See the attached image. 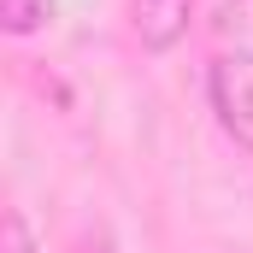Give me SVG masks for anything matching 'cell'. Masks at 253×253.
Wrapping results in <instances>:
<instances>
[{"label": "cell", "instance_id": "6da1fadb", "mask_svg": "<svg viewBox=\"0 0 253 253\" xmlns=\"http://www.w3.org/2000/svg\"><path fill=\"white\" fill-rule=\"evenodd\" d=\"M206 94H212L218 124L230 129V141L253 153V53H224V59H212Z\"/></svg>", "mask_w": 253, "mask_h": 253}, {"label": "cell", "instance_id": "7a4b0ae2", "mask_svg": "<svg viewBox=\"0 0 253 253\" xmlns=\"http://www.w3.org/2000/svg\"><path fill=\"white\" fill-rule=\"evenodd\" d=\"M194 0H129V30L147 53H171L183 36H189Z\"/></svg>", "mask_w": 253, "mask_h": 253}, {"label": "cell", "instance_id": "3957f363", "mask_svg": "<svg viewBox=\"0 0 253 253\" xmlns=\"http://www.w3.org/2000/svg\"><path fill=\"white\" fill-rule=\"evenodd\" d=\"M53 12H59V0H0L6 36H36V30L53 24Z\"/></svg>", "mask_w": 253, "mask_h": 253}, {"label": "cell", "instance_id": "277c9868", "mask_svg": "<svg viewBox=\"0 0 253 253\" xmlns=\"http://www.w3.org/2000/svg\"><path fill=\"white\" fill-rule=\"evenodd\" d=\"M0 253H36V236H30V218L24 212H6V248Z\"/></svg>", "mask_w": 253, "mask_h": 253}]
</instances>
